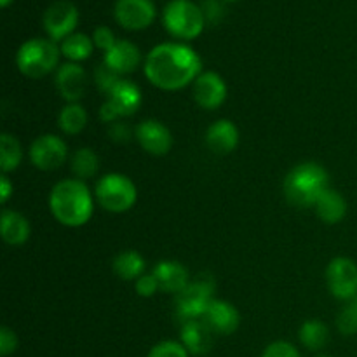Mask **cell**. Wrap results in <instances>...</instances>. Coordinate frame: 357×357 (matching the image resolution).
Masks as SVG:
<instances>
[{
  "label": "cell",
  "instance_id": "1",
  "mask_svg": "<svg viewBox=\"0 0 357 357\" xmlns=\"http://www.w3.org/2000/svg\"><path fill=\"white\" fill-rule=\"evenodd\" d=\"M143 73L153 87L173 93L194 84L202 73V59L183 42H164L145 56Z\"/></svg>",
  "mask_w": 357,
  "mask_h": 357
},
{
  "label": "cell",
  "instance_id": "2",
  "mask_svg": "<svg viewBox=\"0 0 357 357\" xmlns=\"http://www.w3.org/2000/svg\"><path fill=\"white\" fill-rule=\"evenodd\" d=\"M94 202V192H91L86 181L65 178L51 188L47 204L52 218L59 225L79 229L93 218Z\"/></svg>",
  "mask_w": 357,
  "mask_h": 357
},
{
  "label": "cell",
  "instance_id": "3",
  "mask_svg": "<svg viewBox=\"0 0 357 357\" xmlns=\"http://www.w3.org/2000/svg\"><path fill=\"white\" fill-rule=\"evenodd\" d=\"M330 187V174L319 162H300L286 174L284 195L300 209L314 208Z\"/></svg>",
  "mask_w": 357,
  "mask_h": 357
},
{
  "label": "cell",
  "instance_id": "4",
  "mask_svg": "<svg viewBox=\"0 0 357 357\" xmlns=\"http://www.w3.org/2000/svg\"><path fill=\"white\" fill-rule=\"evenodd\" d=\"M61 49L51 38L35 37L23 42L16 52V66L21 75L37 80L59 68Z\"/></svg>",
  "mask_w": 357,
  "mask_h": 357
},
{
  "label": "cell",
  "instance_id": "5",
  "mask_svg": "<svg viewBox=\"0 0 357 357\" xmlns=\"http://www.w3.org/2000/svg\"><path fill=\"white\" fill-rule=\"evenodd\" d=\"M94 199L107 213L122 215L135 208L138 188L128 174L107 173L94 185Z\"/></svg>",
  "mask_w": 357,
  "mask_h": 357
},
{
  "label": "cell",
  "instance_id": "6",
  "mask_svg": "<svg viewBox=\"0 0 357 357\" xmlns=\"http://www.w3.org/2000/svg\"><path fill=\"white\" fill-rule=\"evenodd\" d=\"M162 24L171 37L188 42L202 33L206 17L201 6L192 0H171L162 10Z\"/></svg>",
  "mask_w": 357,
  "mask_h": 357
},
{
  "label": "cell",
  "instance_id": "7",
  "mask_svg": "<svg viewBox=\"0 0 357 357\" xmlns=\"http://www.w3.org/2000/svg\"><path fill=\"white\" fill-rule=\"evenodd\" d=\"M142 89L132 80L122 79L110 93L105 96L100 108V119L105 124H114L126 117H132L142 107Z\"/></svg>",
  "mask_w": 357,
  "mask_h": 357
},
{
  "label": "cell",
  "instance_id": "8",
  "mask_svg": "<svg viewBox=\"0 0 357 357\" xmlns=\"http://www.w3.org/2000/svg\"><path fill=\"white\" fill-rule=\"evenodd\" d=\"M215 281L213 278H201L190 281V284L178 293L174 302H176V316L181 323L190 319H202L206 310L209 309L211 302L215 300Z\"/></svg>",
  "mask_w": 357,
  "mask_h": 357
},
{
  "label": "cell",
  "instance_id": "9",
  "mask_svg": "<svg viewBox=\"0 0 357 357\" xmlns=\"http://www.w3.org/2000/svg\"><path fill=\"white\" fill-rule=\"evenodd\" d=\"M28 155L35 169L49 173L59 169L68 160V145L61 136L45 132L31 142Z\"/></svg>",
  "mask_w": 357,
  "mask_h": 357
},
{
  "label": "cell",
  "instance_id": "10",
  "mask_svg": "<svg viewBox=\"0 0 357 357\" xmlns=\"http://www.w3.org/2000/svg\"><path fill=\"white\" fill-rule=\"evenodd\" d=\"M326 286L331 296L342 302L357 296V264L352 258L337 257L326 267Z\"/></svg>",
  "mask_w": 357,
  "mask_h": 357
},
{
  "label": "cell",
  "instance_id": "11",
  "mask_svg": "<svg viewBox=\"0 0 357 357\" xmlns=\"http://www.w3.org/2000/svg\"><path fill=\"white\" fill-rule=\"evenodd\" d=\"M77 24H79V10L68 0L52 2L42 16V26L47 33V38L56 44H61L66 37L75 33Z\"/></svg>",
  "mask_w": 357,
  "mask_h": 357
},
{
  "label": "cell",
  "instance_id": "12",
  "mask_svg": "<svg viewBox=\"0 0 357 357\" xmlns=\"http://www.w3.org/2000/svg\"><path fill=\"white\" fill-rule=\"evenodd\" d=\"M229 96V87L220 73L202 72L192 84V98L202 110H218Z\"/></svg>",
  "mask_w": 357,
  "mask_h": 357
},
{
  "label": "cell",
  "instance_id": "13",
  "mask_svg": "<svg viewBox=\"0 0 357 357\" xmlns=\"http://www.w3.org/2000/svg\"><path fill=\"white\" fill-rule=\"evenodd\" d=\"M155 3L152 0H117L114 17L124 30H145L155 20Z\"/></svg>",
  "mask_w": 357,
  "mask_h": 357
},
{
  "label": "cell",
  "instance_id": "14",
  "mask_svg": "<svg viewBox=\"0 0 357 357\" xmlns=\"http://www.w3.org/2000/svg\"><path fill=\"white\" fill-rule=\"evenodd\" d=\"M135 139L146 153L162 157L173 149V135L169 128L157 119H145L135 128Z\"/></svg>",
  "mask_w": 357,
  "mask_h": 357
},
{
  "label": "cell",
  "instance_id": "15",
  "mask_svg": "<svg viewBox=\"0 0 357 357\" xmlns=\"http://www.w3.org/2000/svg\"><path fill=\"white\" fill-rule=\"evenodd\" d=\"M54 86L66 103H79L87 89V73L80 63H63L54 72Z\"/></svg>",
  "mask_w": 357,
  "mask_h": 357
},
{
  "label": "cell",
  "instance_id": "16",
  "mask_svg": "<svg viewBox=\"0 0 357 357\" xmlns=\"http://www.w3.org/2000/svg\"><path fill=\"white\" fill-rule=\"evenodd\" d=\"M143 61L145 59H143L138 45L131 40H124V38H119L114 47L105 52L103 56L105 65L110 66L121 77L135 73Z\"/></svg>",
  "mask_w": 357,
  "mask_h": 357
},
{
  "label": "cell",
  "instance_id": "17",
  "mask_svg": "<svg viewBox=\"0 0 357 357\" xmlns=\"http://www.w3.org/2000/svg\"><path fill=\"white\" fill-rule=\"evenodd\" d=\"M216 333L209 328L204 319H190L181 323L180 328V342L188 354L204 356L215 345Z\"/></svg>",
  "mask_w": 357,
  "mask_h": 357
},
{
  "label": "cell",
  "instance_id": "18",
  "mask_svg": "<svg viewBox=\"0 0 357 357\" xmlns=\"http://www.w3.org/2000/svg\"><path fill=\"white\" fill-rule=\"evenodd\" d=\"M239 128L230 119H218L206 129V146L216 155H229L239 145Z\"/></svg>",
  "mask_w": 357,
  "mask_h": 357
},
{
  "label": "cell",
  "instance_id": "19",
  "mask_svg": "<svg viewBox=\"0 0 357 357\" xmlns=\"http://www.w3.org/2000/svg\"><path fill=\"white\" fill-rule=\"evenodd\" d=\"M202 319L209 324L213 331L216 335H223V337H229V335L236 333L237 328L241 324V314L237 310L236 305H232L227 300L215 298L209 305V309L206 310L204 317Z\"/></svg>",
  "mask_w": 357,
  "mask_h": 357
},
{
  "label": "cell",
  "instance_id": "20",
  "mask_svg": "<svg viewBox=\"0 0 357 357\" xmlns=\"http://www.w3.org/2000/svg\"><path fill=\"white\" fill-rule=\"evenodd\" d=\"M153 275H155L157 282H159L160 291L171 293L176 296L178 293L183 291L188 284H190V274L188 268L185 267L181 261L176 260H160L159 264L153 267Z\"/></svg>",
  "mask_w": 357,
  "mask_h": 357
},
{
  "label": "cell",
  "instance_id": "21",
  "mask_svg": "<svg viewBox=\"0 0 357 357\" xmlns=\"http://www.w3.org/2000/svg\"><path fill=\"white\" fill-rule=\"evenodd\" d=\"M0 234L9 246H23L31 236L30 222L24 215L14 209H3L0 216Z\"/></svg>",
  "mask_w": 357,
  "mask_h": 357
},
{
  "label": "cell",
  "instance_id": "22",
  "mask_svg": "<svg viewBox=\"0 0 357 357\" xmlns=\"http://www.w3.org/2000/svg\"><path fill=\"white\" fill-rule=\"evenodd\" d=\"M314 211H316L317 218L326 223V225H337L347 216V199L335 188H328L323 197L314 206Z\"/></svg>",
  "mask_w": 357,
  "mask_h": 357
},
{
  "label": "cell",
  "instance_id": "23",
  "mask_svg": "<svg viewBox=\"0 0 357 357\" xmlns=\"http://www.w3.org/2000/svg\"><path fill=\"white\" fill-rule=\"evenodd\" d=\"M145 258L135 250H124L112 260V271L121 281L135 282L145 274Z\"/></svg>",
  "mask_w": 357,
  "mask_h": 357
},
{
  "label": "cell",
  "instance_id": "24",
  "mask_svg": "<svg viewBox=\"0 0 357 357\" xmlns=\"http://www.w3.org/2000/svg\"><path fill=\"white\" fill-rule=\"evenodd\" d=\"M59 49H61V56L66 61L80 63L89 59L96 47H94V42L89 35L75 31V33L66 37L65 40L59 44Z\"/></svg>",
  "mask_w": 357,
  "mask_h": 357
},
{
  "label": "cell",
  "instance_id": "25",
  "mask_svg": "<svg viewBox=\"0 0 357 357\" xmlns=\"http://www.w3.org/2000/svg\"><path fill=\"white\" fill-rule=\"evenodd\" d=\"M70 169L77 180H91L100 171V157L89 146H80L70 157Z\"/></svg>",
  "mask_w": 357,
  "mask_h": 357
},
{
  "label": "cell",
  "instance_id": "26",
  "mask_svg": "<svg viewBox=\"0 0 357 357\" xmlns=\"http://www.w3.org/2000/svg\"><path fill=\"white\" fill-rule=\"evenodd\" d=\"M58 128L66 136L80 135L87 128V110L80 103H65L58 114Z\"/></svg>",
  "mask_w": 357,
  "mask_h": 357
},
{
  "label": "cell",
  "instance_id": "27",
  "mask_svg": "<svg viewBox=\"0 0 357 357\" xmlns=\"http://www.w3.org/2000/svg\"><path fill=\"white\" fill-rule=\"evenodd\" d=\"M300 344L309 351H323L330 342V328L319 319H309L298 330Z\"/></svg>",
  "mask_w": 357,
  "mask_h": 357
},
{
  "label": "cell",
  "instance_id": "28",
  "mask_svg": "<svg viewBox=\"0 0 357 357\" xmlns=\"http://www.w3.org/2000/svg\"><path fill=\"white\" fill-rule=\"evenodd\" d=\"M23 162V146L10 132L0 135V169L2 174L14 173Z\"/></svg>",
  "mask_w": 357,
  "mask_h": 357
},
{
  "label": "cell",
  "instance_id": "29",
  "mask_svg": "<svg viewBox=\"0 0 357 357\" xmlns=\"http://www.w3.org/2000/svg\"><path fill=\"white\" fill-rule=\"evenodd\" d=\"M337 328L344 337L357 335V296L345 302L337 317Z\"/></svg>",
  "mask_w": 357,
  "mask_h": 357
},
{
  "label": "cell",
  "instance_id": "30",
  "mask_svg": "<svg viewBox=\"0 0 357 357\" xmlns=\"http://www.w3.org/2000/svg\"><path fill=\"white\" fill-rule=\"evenodd\" d=\"M122 79H124V77H121L119 73H115L114 70H112L110 66L105 65L103 61H101L100 65L94 68V73H93L94 86H96L98 89L105 94V96H107V94L110 93V91L114 89V87L117 86Z\"/></svg>",
  "mask_w": 357,
  "mask_h": 357
},
{
  "label": "cell",
  "instance_id": "31",
  "mask_svg": "<svg viewBox=\"0 0 357 357\" xmlns=\"http://www.w3.org/2000/svg\"><path fill=\"white\" fill-rule=\"evenodd\" d=\"M146 357H190L187 349L176 340H162L150 349Z\"/></svg>",
  "mask_w": 357,
  "mask_h": 357
},
{
  "label": "cell",
  "instance_id": "32",
  "mask_svg": "<svg viewBox=\"0 0 357 357\" xmlns=\"http://www.w3.org/2000/svg\"><path fill=\"white\" fill-rule=\"evenodd\" d=\"M261 357H302V354L291 342L275 340L265 347Z\"/></svg>",
  "mask_w": 357,
  "mask_h": 357
},
{
  "label": "cell",
  "instance_id": "33",
  "mask_svg": "<svg viewBox=\"0 0 357 357\" xmlns=\"http://www.w3.org/2000/svg\"><path fill=\"white\" fill-rule=\"evenodd\" d=\"M135 291L136 295L142 298H152L160 291L159 282H157L153 274H143L138 281H135Z\"/></svg>",
  "mask_w": 357,
  "mask_h": 357
},
{
  "label": "cell",
  "instance_id": "34",
  "mask_svg": "<svg viewBox=\"0 0 357 357\" xmlns=\"http://www.w3.org/2000/svg\"><path fill=\"white\" fill-rule=\"evenodd\" d=\"M91 38H93V42H94V47L101 49V51H103V52L110 51V49L115 45V42H117V38H115L114 31H112L108 26L94 28V31H93V35H91Z\"/></svg>",
  "mask_w": 357,
  "mask_h": 357
},
{
  "label": "cell",
  "instance_id": "35",
  "mask_svg": "<svg viewBox=\"0 0 357 357\" xmlns=\"http://www.w3.org/2000/svg\"><path fill=\"white\" fill-rule=\"evenodd\" d=\"M17 345H20V340L14 330H10L9 326L0 328V356L9 357L14 354L17 351Z\"/></svg>",
  "mask_w": 357,
  "mask_h": 357
},
{
  "label": "cell",
  "instance_id": "36",
  "mask_svg": "<svg viewBox=\"0 0 357 357\" xmlns=\"http://www.w3.org/2000/svg\"><path fill=\"white\" fill-rule=\"evenodd\" d=\"M201 9L206 17V23H218L225 13L222 0H202Z\"/></svg>",
  "mask_w": 357,
  "mask_h": 357
},
{
  "label": "cell",
  "instance_id": "37",
  "mask_svg": "<svg viewBox=\"0 0 357 357\" xmlns=\"http://www.w3.org/2000/svg\"><path fill=\"white\" fill-rule=\"evenodd\" d=\"M108 136H110L112 142L117 143H128L129 139L135 138V129L128 128L124 122H114V124L108 126Z\"/></svg>",
  "mask_w": 357,
  "mask_h": 357
},
{
  "label": "cell",
  "instance_id": "38",
  "mask_svg": "<svg viewBox=\"0 0 357 357\" xmlns=\"http://www.w3.org/2000/svg\"><path fill=\"white\" fill-rule=\"evenodd\" d=\"M14 194V185L10 181L9 174H0V202L2 206H7L9 199Z\"/></svg>",
  "mask_w": 357,
  "mask_h": 357
},
{
  "label": "cell",
  "instance_id": "39",
  "mask_svg": "<svg viewBox=\"0 0 357 357\" xmlns=\"http://www.w3.org/2000/svg\"><path fill=\"white\" fill-rule=\"evenodd\" d=\"M10 2H13V0H0V6H2L3 9H6V7L10 6Z\"/></svg>",
  "mask_w": 357,
  "mask_h": 357
},
{
  "label": "cell",
  "instance_id": "40",
  "mask_svg": "<svg viewBox=\"0 0 357 357\" xmlns=\"http://www.w3.org/2000/svg\"><path fill=\"white\" fill-rule=\"evenodd\" d=\"M222 2H236V0H222Z\"/></svg>",
  "mask_w": 357,
  "mask_h": 357
},
{
  "label": "cell",
  "instance_id": "41",
  "mask_svg": "<svg viewBox=\"0 0 357 357\" xmlns=\"http://www.w3.org/2000/svg\"><path fill=\"white\" fill-rule=\"evenodd\" d=\"M319 357H330V356H319Z\"/></svg>",
  "mask_w": 357,
  "mask_h": 357
}]
</instances>
